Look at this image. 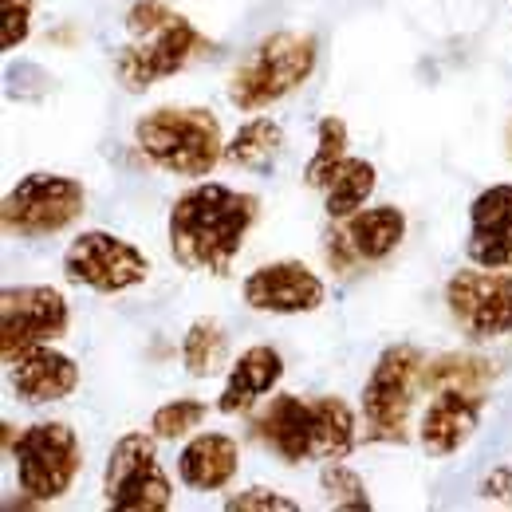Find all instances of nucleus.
Wrapping results in <instances>:
<instances>
[{"label":"nucleus","mask_w":512,"mask_h":512,"mask_svg":"<svg viewBox=\"0 0 512 512\" xmlns=\"http://www.w3.org/2000/svg\"><path fill=\"white\" fill-rule=\"evenodd\" d=\"M87 209V190L67 174H28L20 178L4 205L0 221L16 237H52L71 229Z\"/></svg>","instance_id":"7"},{"label":"nucleus","mask_w":512,"mask_h":512,"mask_svg":"<svg viewBox=\"0 0 512 512\" xmlns=\"http://www.w3.org/2000/svg\"><path fill=\"white\" fill-rule=\"evenodd\" d=\"M64 276L67 284H75V288H91V292L115 296V292H130V288L146 284L150 260L138 245H130L123 237L91 229V233H79L67 245Z\"/></svg>","instance_id":"9"},{"label":"nucleus","mask_w":512,"mask_h":512,"mask_svg":"<svg viewBox=\"0 0 512 512\" xmlns=\"http://www.w3.org/2000/svg\"><path fill=\"white\" fill-rule=\"evenodd\" d=\"M205 418H209V406L205 402H197V398H174V402H166V406L154 410L150 434L158 442H178V438H190Z\"/></svg>","instance_id":"26"},{"label":"nucleus","mask_w":512,"mask_h":512,"mask_svg":"<svg viewBox=\"0 0 512 512\" xmlns=\"http://www.w3.org/2000/svg\"><path fill=\"white\" fill-rule=\"evenodd\" d=\"M481 497H489V501H512V469H497L481 485Z\"/></svg>","instance_id":"31"},{"label":"nucleus","mask_w":512,"mask_h":512,"mask_svg":"<svg viewBox=\"0 0 512 512\" xmlns=\"http://www.w3.org/2000/svg\"><path fill=\"white\" fill-rule=\"evenodd\" d=\"M209 48H213V44L197 32L193 20L174 16L162 32L142 36L138 44H127V48L115 56V75H119V83H123L127 91H146V87H154L158 79H170V75L186 71V67H190L197 56H205Z\"/></svg>","instance_id":"12"},{"label":"nucleus","mask_w":512,"mask_h":512,"mask_svg":"<svg viewBox=\"0 0 512 512\" xmlns=\"http://www.w3.org/2000/svg\"><path fill=\"white\" fill-rule=\"evenodd\" d=\"M154 434H123L103 473V501L119 512H162L174 501V485L158 465Z\"/></svg>","instance_id":"8"},{"label":"nucleus","mask_w":512,"mask_h":512,"mask_svg":"<svg viewBox=\"0 0 512 512\" xmlns=\"http://www.w3.org/2000/svg\"><path fill=\"white\" fill-rule=\"evenodd\" d=\"M138 154L174 178H205L225 158L221 123L205 107H158L134 123Z\"/></svg>","instance_id":"3"},{"label":"nucleus","mask_w":512,"mask_h":512,"mask_svg":"<svg viewBox=\"0 0 512 512\" xmlns=\"http://www.w3.org/2000/svg\"><path fill=\"white\" fill-rule=\"evenodd\" d=\"M12 465H16V489L28 505H52L71 493L79 469H83V446L79 434L67 422H36L12 438Z\"/></svg>","instance_id":"5"},{"label":"nucleus","mask_w":512,"mask_h":512,"mask_svg":"<svg viewBox=\"0 0 512 512\" xmlns=\"http://www.w3.org/2000/svg\"><path fill=\"white\" fill-rule=\"evenodd\" d=\"M347 237L363 260H386L406 237V217L394 205L359 209L355 217H347Z\"/></svg>","instance_id":"19"},{"label":"nucleus","mask_w":512,"mask_h":512,"mask_svg":"<svg viewBox=\"0 0 512 512\" xmlns=\"http://www.w3.org/2000/svg\"><path fill=\"white\" fill-rule=\"evenodd\" d=\"M280 379H284L280 351L256 343L249 351H241V359L229 367L225 386H221V398H217V410L221 414H245V410H253L256 398H264Z\"/></svg>","instance_id":"18"},{"label":"nucleus","mask_w":512,"mask_h":512,"mask_svg":"<svg viewBox=\"0 0 512 512\" xmlns=\"http://www.w3.org/2000/svg\"><path fill=\"white\" fill-rule=\"evenodd\" d=\"M497 379V367L481 355H442L426 363L422 371V390H446V386H465V390H485Z\"/></svg>","instance_id":"23"},{"label":"nucleus","mask_w":512,"mask_h":512,"mask_svg":"<svg viewBox=\"0 0 512 512\" xmlns=\"http://www.w3.org/2000/svg\"><path fill=\"white\" fill-rule=\"evenodd\" d=\"M422 371H426V359L410 343H394L375 359L363 383L367 442L402 446L410 438V410H414V394L422 390Z\"/></svg>","instance_id":"6"},{"label":"nucleus","mask_w":512,"mask_h":512,"mask_svg":"<svg viewBox=\"0 0 512 512\" xmlns=\"http://www.w3.org/2000/svg\"><path fill=\"white\" fill-rule=\"evenodd\" d=\"M320 489L327 497V505L347 512H367L371 509V497H367V485L355 469H347L343 461H323L320 469Z\"/></svg>","instance_id":"25"},{"label":"nucleus","mask_w":512,"mask_h":512,"mask_svg":"<svg viewBox=\"0 0 512 512\" xmlns=\"http://www.w3.org/2000/svg\"><path fill=\"white\" fill-rule=\"evenodd\" d=\"M509 154H512V127H509Z\"/></svg>","instance_id":"32"},{"label":"nucleus","mask_w":512,"mask_h":512,"mask_svg":"<svg viewBox=\"0 0 512 512\" xmlns=\"http://www.w3.org/2000/svg\"><path fill=\"white\" fill-rule=\"evenodd\" d=\"M343 162H347V123L327 115V119H320V130H316V154L304 170V182L312 190H327Z\"/></svg>","instance_id":"24"},{"label":"nucleus","mask_w":512,"mask_h":512,"mask_svg":"<svg viewBox=\"0 0 512 512\" xmlns=\"http://www.w3.org/2000/svg\"><path fill=\"white\" fill-rule=\"evenodd\" d=\"M465 249L477 268H512V182L489 186L469 205Z\"/></svg>","instance_id":"15"},{"label":"nucleus","mask_w":512,"mask_h":512,"mask_svg":"<svg viewBox=\"0 0 512 512\" xmlns=\"http://www.w3.org/2000/svg\"><path fill=\"white\" fill-rule=\"evenodd\" d=\"M320 44L312 32H272L237 64L229 79V103L245 115L264 111L304 87L316 71Z\"/></svg>","instance_id":"4"},{"label":"nucleus","mask_w":512,"mask_h":512,"mask_svg":"<svg viewBox=\"0 0 512 512\" xmlns=\"http://www.w3.org/2000/svg\"><path fill=\"white\" fill-rule=\"evenodd\" d=\"M0 12H4L0 48L4 52H16L28 40V32H32V0H0Z\"/></svg>","instance_id":"28"},{"label":"nucleus","mask_w":512,"mask_h":512,"mask_svg":"<svg viewBox=\"0 0 512 512\" xmlns=\"http://www.w3.org/2000/svg\"><path fill=\"white\" fill-rule=\"evenodd\" d=\"M225 509L229 512H296L300 505H296L292 497L276 493V489H260V485H256V489H245V493L229 497Z\"/></svg>","instance_id":"29"},{"label":"nucleus","mask_w":512,"mask_h":512,"mask_svg":"<svg viewBox=\"0 0 512 512\" xmlns=\"http://www.w3.org/2000/svg\"><path fill=\"white\" fill-rule=\"evenodd\" d=\"M323 253H327V264H331L339 276H351V268L363 260V256L355 253V245H351L347 229H343V233H327V245H323Z\"/></svg>","instance_id":"30"},{"label":"nucleus","mask_w":512,"mask_h":512,"mask_svg":"<svg viewBox=\"0 0 512 512\" xmlns=\"http://www.w3.org/2000/svg\"><path fill=\"white\" fill-rule=\"evenodd\" d=\"M485 410V390H465V386H446L434 390L430 406L422 410L418 422V442L430 457H449L465 446L481 422Z\"/></svg>","instance_id":"14"},{"label":"nucleus","mask_w":512,"mask_h":512,"mask_svg":"<svg viewBox=\"0 0 512 512\" xmlns=\"http://www.w3.org/2000/svg\"><path fill=\"white\" fill-rule=\"evenodd\" d=\"M260 442L280 453L288 465L300 461H343L355 442V410L343 398H312L304 402L300 394H276L268 410L256 418Z\"/></svg>","instance_id":"2"},{"label":"nucleus","mask_w":512,"mask_h":512,"mask_svg":"<svg viewBox=\"0 0 512 512\" xmlns=\"http://www.w3.org/2000/svg\"><path fill=\"white\" fill-rule=\"evenodd\" d=\"M260 201L221 182H197L170 205V253L190 272L225 276L256 225Z\"/></svg>","instance_id":"1"},{"label":"nucleus","mask_w":512,"mask_h":512,"mask_svg":"<svg viewBox=\"0 0 512 512\" xmlns=\"http://www.w3.org/2000/svg\"><path fill=\"white\" fill-rule=\"evenodd\" d=\"M229 363V335L217 320H193L182 335V367L193 379H213Z\"/></svg>","instance_id":"22"},{"label":"nucleus","mask_w":512,"mask_h":512,"mask_svg":"<svg viewBox=\"0 0 512 512\" xmlns=\"http://www.w3.org/2000/svg\"><path fill=\"white\" fill-rule=\"evenodd\" d=\"M375 166L367 162V158H347L343 166H339V174L331 178V186H327V197H323V209H327V217L331 221H347V217H355L363 205H367V197L375 193Z\"/></svg>","instance_id":"21"},{"label":"nucleus","mask_w":512,"mask_h":512,"mask_svg":"<svg viewBox=\"0 0 512 512\" xmlns=\"http://www.w3.org/2000/svg\"><path fill=\"white\" fill-rule=\"evenodd\" d=\"M12 390L20 402L28 406H48V402H64L79 386V367L75 359L56 351L52 343H40L24 355H16L12 363Z\"/></svg>","instance_id":"16"},{"label":"nucleus","mask_w":512,"mask_h":512,"mask_svg":"<svg viewBox=\"0 0 512 512\" xmlns=\"http://www.w3.org/2000/svg\"><path fill=\"white\" fill-rule=\"evenodd\" d=\"M245 304L253 312H268V316H304L316 312L327 296L323 280L300 260H272L260 264L256 272L245 276L241 284Z\"/></svg>","instance_id":"13"},{"label":"nucleus","mask_w":512,"mask_h":512,"mask_svg":"<svg viewBox=\"0 0 512 512\" xmlns=\"http://www.w3.org/2000/svg\"><path fill=\"white\" fill-rule=\"evenodd\" d=\"M241 469V446L237 438L229 434H217V430H205V434H193L190 442L178 453V477L186 489L197 493H217L225 489Z\"/></svg>","instance_id":"17"},{"label":"nucleus","mask_w":512,"mask_h":512,"mask_svg":"<svg viewBox=\"0 0 512 512\" xmlns=\"http://www.w3.org/2000/svg\"><path fill=\"white\" fill-rule=\"evenodd\" d=\"M449 316L469 339H512V272L461 268L446 284Z\"/></svg>","instance_id":"11"},{"label":"nucleus","mask_w":512,"mask_h":512,"mask_svg":"<svg viewBox=\"0 0 512 512\" xmlns=\"http://www.w3.org/2000/svg\"><path fill=\"white\" fill-rule=\"evenodd\" d=\"M280 150H284V127L276 119H249L225 142V162L237 170L268 174L272 162L280 158Z\"/></svg>","instance_id":"20"},{"label":"nucleus","mask_w":512,"mask_h":512,"mask_svg":"<svg viewBox=\"0 0 512 512\" xmlns=\"http://www.w3.org/2000/svg\"><path fill=\"white\" fill-rule=\"evenodd\" d=\"M67 300L60 288L52 284H20V288H4L0 292V351L4 363H12L16 355L40 347V343H56L67 335Z\"/></svg>","instance_id":"10"},{"label":"nucleus","mask_w":512,"mask_h":512,"mask_svg":"<svg viewBox=\"0 0 512 512\" xmlns=\"http://www.w3.org/2000/svg\"><path fill=\"white\" fill-rule=\"evenodd\" d=\"M178 12L166 4V0H134L130 4V12H127V28H130V36H154V32H162L170 20H174Z\"/></svg>","instance_id":"27"}]
</instances>
